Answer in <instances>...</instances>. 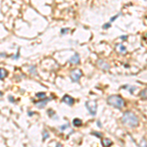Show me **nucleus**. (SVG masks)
Returning <instances> with one entry per match:
<instances>
[{
	"instance_id": "obj_19",
	"label": "nucleus",
	"mask_w": 147,
	"mask_h": 147,
	"mask_svg": "<svg viewBox=\"0 0 147 147\" xmlns=\"http://www.w3.org/2000/svg\"><path fill=\"white\" fill-rule=\"evenodd\" d=\"M69 30H70V29H69V28H63V29H61V34H65V33H67Z\"/></svg>"
},
{
	"instance_id": "obj_4",
	"label": "nucleus",
	"mask_w": 147,
	"mask_h": 147,
	"mask_svg": "<svg viewBox=\"0 0 147 147\" xmlns=\"http://www.w3.org/2000/svg\"><path fill=\"white\" fill-rule=\"evenodd\" d=\"M82 76H83V72L80 69H76V70H74V71L71 72L70 78H71L72 82H74V83H79L80 80H81V78H82Z\"/></svg>"
},
{
	"instance_id": "obj_20",
	"label": "nucleus",
	"mask_w": 147,
	"mask_h": 147,
	"mask_svg": "<svg viewBox=\"0 0 147 147\" xmlns=\"http://www.w3.org/2000/svg\"><path fill=\"white\" fill-rule=\"evenodd\" d=\"M34 71H35V67H34V66L30 67V70H29V72H30V73H34Z\"/></svg>"
},
{
	"instance_id": "obj_17",
	"label": "nucleus",
	"mask_w": 147,
	"mask_h": 147,
	"mask_svg": "<svg viewBox=\"0 0 147 147\" xmlns=\"http://www.w3.org/2000/svg\"><path fill=\"white\" fill-rule=\"evenodd\" d=\"M48 136H49V133H48L46 130H44V131H43V140L47 139V138H48Z\"/></svg>"
},
{
	"instance_id": "obj_9",
	"label": "nucleus",
	"mask_w": 147,
	"mask_h": 147,
	"mask_svg": "<svg viewBox=\"0 0 147 147\" xmlns=\"http://www.w3.org/2000/svg\"><path fill=\"white\" fill-rule=\"evenodd\" d=\"M112 144H113V142L109 138H102V145L103 146H110Z\"/></svg>"
},
{
	"instance_id": "obj_2",
	"label": "nucleus",
	"mask_w": 147,
	"mask_h": 147,
	"mask_svg": "<svg viewBox=\"0 0 147 147\" xmlns=\"http://www.w3.org/2000/svg\"><path fill=\"white\" fill-rule=\"evenodd\" d=\"M107 103L110 106L114 107V108H117V109H123L124 106H125V101H124L123 97L120 96V95H110V96H108Z\"/></svg>"
},
{
	"instance_id": "obj_8",
	"label": "nucleus",
	"mask_w": 147,
	"mask_h": 147,
	"mask_svg": "<svg viewBox=\"0 0 147 147\" xmlns=\"http://www.w3.org/2000/svg\"><path fill=\"white\" fill-rule=\"evenodd\" d=\"M97 65H98V66H99L101 69L105 70V71H108V70L110 69V66L107 64V63H105L104 61H102V60L98 61V62H97Z\"/></svg>"
},
{
	"instance_id": "obj_5",
	"label": "nucleus",
	"mask_w": 147,
	"mask_h": 147,
	"mask_svg": "<svg viewBox=\"0 0 147 147\" xmlns=\"http://www.w3.org/2000/svg\"><path fill=\"white\" fill-rule=\"evenodd\" d=\"M50 100H51L50 98H42L41 100L35 102V105H36L39 109H42V108H44V107H45V105L47 104V102L50 101Z\"/></svg>"
},
{
	"instance_id": "obj_15",
	"label": "nucleus",
	"mask_w": 147,
	"mask_h": 147,
	"mask_svg": "<svg viewBox=\"0 0 147 147\" xmlns=\"http://www.w3.org/2000/svg\"><path fill=\"white\" fill-rule=\"evenodd\" d=\"M111 27V23L109 22V23H106V24H104L103 25V28L104 29H107V28H109Z\"/></svg>"
},
{
	"instance_id": "obj_1",
	"label": "nucleus",
	"mask_w": 147,
	"mask_h": 147,
	"mask_svg": "<svg viewBox=\"0 0 147 147\" xmlns=\"http://www.w3.org/2000/svg\"><path fill=\"white\" fill-rule=\"evenodd\" d=\"M122 123L129 128H135L138 126L139 121H138L136 115H134L130 111H127L124 113V115L122 117Z\"/></svg>"
},
{
	"instance_id": "obj_28",
	"label": "nucleus",
	"mask_w": 147,
	"mask_h": 147,
	"mask_svg": "<svg viewBox=\"0 0 147 147\" xmlns=\"http://www.w3.org/2000/svg\"><path fill=\"white\" fill-rule=\"evenodd\" d=\"M2 95H3V94H2V92H0V96H2Z\"/></svg>"
},
{
	"instance_id": "obj_26",
	"label": "nucleus",
	"mask_w": 147,
	"mask_h": 147,
	"mask_svg": "<svg viewBox=\"0 0 147 147\" xmlns=\"http://www.w3.org/2000/svg\"><path fill=\"white\" fill-rule=\"evenodd\" d=\"M32 114H33L32 112H28V116H32Z\"/></svg>"
},
{
	"instance_id": "obj_11",
	"label": "nucleus",
	"mask_w": 147,
	"mask_h": 147,
	"mask_svg": "<svg viewBox=\"0 0 147 147\" xmlns=\"http://www.w3.org/2000/svg\"><path fill=\"white\" fill-rule=\"evenodd\" d=\"M7 71L5 70V69H3V68H0V80H3V79H5L6 77H7Z\"/></svg>"
},
{
	"instance_id": "obj_25",
	"label": "nucleus",
	"mask_w": 147,
	"mask_h": 147,
	"mask_svg": "<svg viewBox=\"0 0 147 147\" xmlns=\"http://www.w3.org/2000/svg\"><path fill=\"white\" fill-rule=\"evenodd\" d=\"M97 126H98V127H101L102 125L100 124V122H97Z\"/></svg>"
},
{
	"instance_id": "obj_21",
	"label": "nucleus",
	"mask_w": 147,
	"mask_h": 147,
	"mask_svg": "<svg viewBox=\"0 0 147 147\" xmlns=\"http://www.w3.org/2000/svg\"><path fill=\"white\" fill-rule=\"evenodd\" d=\"M92 134H93V135H97V136H99V137H101L102 136L101 133H98V132H92Z\"/></svg>"
},
{
	"instance_id": "obj_13",
	"label": "nucleus",
	"mask_w": 147,
	"mask_h": 147,
	"mask_svg": "<svg viewBox=\"0 0 147 147\" xmlns=\"http://www.w3.org/2000/svg\"><path fill=\"white\" fill-rule=\"evenodd\" d=\"M139 96L143 99H147V88L146 89H143L142 91L139 93Z\"/></svg>"
},
{
	"instance_id": "obj_22",
	"label": "nucleus",
	"mask_w": 147,
	"mask_h": 147,
	"mask_svg": "<svg viewBox=\"0 0 147 147\" xmlns=\"http://www.w3.org/2000/svg\"><path fill=\"white\" fill-rule=\"evenodd\" d=\"M68 127H69V125H65V126H62V127L60 128V129H61V130H63V129H65L66 128H68Z\"/></svg>"
},
{
	"instance_id": "obj_12",
	"label": "nucleus",
	"mask_w": 147,
	"mask_h": 147,
	"mask_svg": "<svg viewBox=\"0 0 147 147\" xmlns=\"http://www.w3.org/2000/svg\"><path fill=\"white\" fill-rule=\"evenodd\" d=\"M73 125L75 127H81L83 125V122L81 119H74L73 121Z\"/></svg>"
},
{
	"instance_id": "obj_23",
	"label": "nucleus",
	"mask_w": 147,
	"mask_h": 147,
	"mask_svg": "<svg viewBox=\"0 0 147 147\" xmlns=\"http://www.w3.org/2000/svg\"><path fill=\"white\" fill-rule=\"evenodd\" d=\"M9 101L10 102H15V99L13 98V96H9Z\"/></svg>"
},
{
	"instance_id": "obj_27",
	"label": "nucleus",
	"mask_w": 147,
	"mask_h": 147,
	"mask_svg": "<svg viewBox=\"0 0 147 147\" xmlns=\"http://www.w3.org/2000/svg\"><path fill=\"white\" fill-rule=\"evenodd\" d=\"M2 56H6L5 54H0V57H2Z\"/></svg>"
},
{
	"instance_id": "obj_6",
	"label": "nucleus",
	"mask_w": 147,
	"mask_h": 147,
	"mask_svg": "<svg viewBox=\"0 0 147 147\" xmlns=\"http://www.w3.org/2000/svg\"><path fill=\"white\" fill-rule=\"evenodd\" d=\"M62 101L66 103L67 105H69V106H72L74 105V103H75V99H74L73 97H71V96H69V95H65L64 97L62 98Z\"/></svg>"
},
{
	"instance_id": "obj_16",
	"label": "nucleus",
	"mask_w": 147,
	"mask_h": 147,
	"mask_svg": "<svg viewBox=\"0 0 147 147\" xmlns=\"http://www.w3.org/2000/svg\"><path fill=\"white\" fill-rule=\"evenodd\" d=\"M19 57H20V50L18 49V52H17V54L14 56H12V59H14V60H17L19 59Z\"/></svg>"
},
{
	"instance_id": "obj_3",
	"label": "nucleus",
	"mask_w": 147,
	"mask_h": 147,
	"mask_svg": "<svg viewBox=\"0 0 147 147\" xmlns=\"http://www.w3.org/2000/svg\"><path fill=\"white\" fill-rule=\"evenodd\" d=\"M85 106H86V109L88 110L89 114L91 116H95L96 113H97V103L95 100L93 101H86L85 102Z\"/></svg>"
},
{
	"instance_id": "obj_24",
	"label": "nucleus",
	"mask_w": 147,
	"mask_h": 147,
	"mask_svg": "<svg viewBox=\"0 0 147 147\" xmlns=\"http://www.w3.org/2000/svg\"><path fill=\"white\" fill-rule=\"evenodd\" d=\"M127 38H128V36H127V35H122V36H121V39H125V40H126Z\"/></svg>"
},
{
	"instance_id": "obj_7",
	"label": "nucleus",
	"mask_w": 147,
	"mask_h": 147,
	"mask_svg": "<svg viewBox=\"0 0 147 147\" xmlns=\"http://www.w3.org/2000/svg\"><path fill=\"white\" fill-rule=\"evenodd\" d=\"M69 62H70L71 64H74V65L80 64V55H79L78 53H75V54L70 58Z\"/></svg>"
},
{
	"instance_id": "obj_14",
	"label": "nucleus",
	"mask_w": 147,
	"mask_h": 147,
	"mask_svg": "<svg viewBox=\"0 0 147 147\" xmlns=\"http://www.w3.org/2000/svg\"><path fill=\"white\" fill-rule=\"evenodd\" d=\"M120 15H121V14H117V15H115V16H113V17H112V18L110 19V23H113V22H114V21H115V20H116V19L118 18V17H119Z\"/></svg>"
},
{
	"instance_id": "obj_18",
	"label": "nucleus",
	"mask_w": 147,
	"mask_h": 147,
	"mask_svg": "<svg viewBox=\"0 0 147 147\" xmlns=\"http://www.w3.org/2000/svg\"><path fill=\"white\" fill-rule=\"evenodd\" d=\"M36 96L38 97V98H45V93H37Z\"/></svg>"
},
{
	"instance_id": "obj_10",
	"label": "nucleus",
	"mask_w": 147,
	"mask_h": 147,
	"mask_svg": "<svg viewBox=\"0 0 147 147\" xmlns=\"http://www.w3.org/2000/svg\"><path fill=\"white\" fill-rule=\"evenodd\" d=\"M117 49L119 50V52L122 53V54H126L127 53V48L123 45V44H118L117 45Z\"/></svg>"
}]
</instances>
